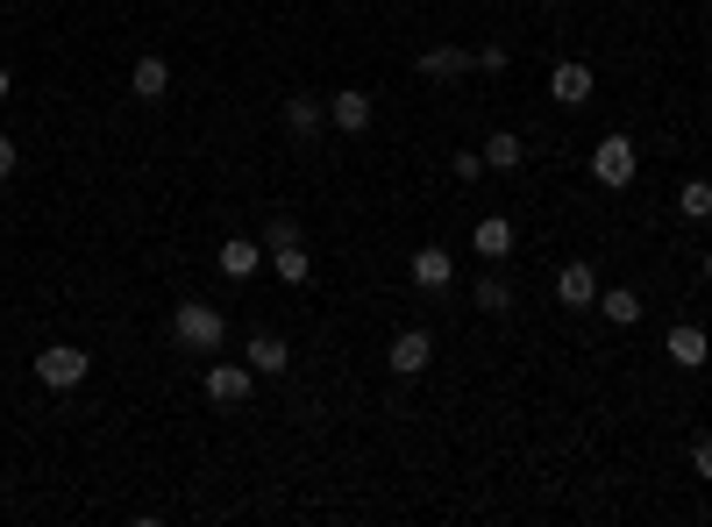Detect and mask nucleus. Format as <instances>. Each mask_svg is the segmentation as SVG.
Segmentation results:
<instances>
[{
    "mask_svg": "<svg viewBox=\"0 0 712 527\" xmlns=\"http://www.w3.org/2000/svg\"><path fill=\"white\" fill-rule=\"evenodd\" d=\"M172 336L186 342L193 356H215L221 342H229V321H221V307H207V299H186V307L172 314Z\"/></svg>",
    "mask_w": 712,
    "mask_h": 527,
    "instance_id": "f257e3e1",
    "label": "nucleus"
},
{
    "mask_svg": "<svg viewBox=\"0 0 712 527\" xmlns=\"http://www.w3.org/2000/svg\"><path fill=\"white\" fill-rule=\"evenodd\" d=\"M86 371H94V356L72 350V342H51V350L36 356V378L51 385V393H72V385H86Z\"/></svg>",
    "mask_w": 712,
    "mask_h": 527,
    "instance_id": "f03ea898",
    "label": "nucleus"
},
{
    "mask_svg": "<svg viewBox=\"0 0 712 527\" xmlns=\"http://www.w3.org/2000/svg\"><path fill=\"white\" fill-rule=\"evenodd\" d=\"M592 178H599V186H634V143H627V135H605V143L592 150Z\"/></svg>",
    "mask_w": 712,
    "mask_h": 527,
    "instance_id": "7ed1b4c3",
    "label": "nucleus"
},
{
    "mask_svg": "<svg viewBox=\"0 0 712 527\" xmlns=\"http://www.w3.org/2000/svg\"><path fill=\"white\" fill-rule=\"evenodd\" d=\"M428 356H435L428 328H399V336H392V350H385V364L399 371V378H420V371H428Z\"/></svg>",
    "mask_w": 712,
    "mask_h": 527,
    "instance_id": "20e7f679",
    "label": "nucleus"
},
{
    "mask_svg": "<svg viewBox=\"0 0 712 527\" xmlns=\"http://www.w3.org/2000/svg\"><path fill=\"white\" fill-rule=\"evenodd\" d=\"M471 65H478L471 51H457V43H435V51L414 57V79H463Z\"/></svg>",
    "mask_w": 712,
    "mask_h": 527,
    "instance_id": "39448f33",
    "label": "nucleus"
},
{
    "mask_svg": "<svg viewBox=\"0 0 712 527\" xmlns=\"http://www.w3.org/2000/svg\"><path fill=\"white\" fill-rule=\"evenodd\" d=\"M592 86H599L592 65H578V57H563V65L549 72V94L563 100V108H584V100H592Z\"/></svg>",
    "mask_w": 712,
    "mask_h": 527,
    "instance_id": "423d86ee",
    "label": "nucleus"
},
{
    "mask_svg": "<svg viewBox=\"0 0 712 527\" xmlns=\"http://www.w3.org/2000/svg\"><path fill=\"white\" fill-rule=\"evenodd\" d=\"M599 293L605 285H599L592 264H563L556 271V299H563V307H599Z\"/></svg>",
    "mask_w": 712,
    "mask_h": 527,
    "instance_id": "0eeeda50",
    "label": "nucleus"
},
{
    "mask_svg": "<svg viewBox=\"0 0 712 527\" xmlns=\"http://www.w3.org/2000/svg\"><path fill=\"white\" fill-rule=\"evenodd\" d=\"M250 385H256L250 364H215V371H207V399H215V406H242V399H250Z\"/></svg>",
    "mask_w": 712,
    "mask_h": 527,
    "instance_id": "6e6552de",
    "label": "nucleus"
},
{
    "mask_svg": "<svg viewBox=\"0 0 712 527\" xmlns=\"http://www.w3.org/2000/svg\"><path fill=\"white\" fill-rule=\"evenodd\" d=\"M242 364H250L256 378H285V364H293V350H285V336H250V350H242Z\"/></svg>",
    "mask_w": 712,
    "mask_h": 527,
    "instance_id": "1a4fd4ad",
    "label": "nucleus"
},
{
    "mask_svg": "<svg viewBox=\"0 0 712 527\" xmlns=\"http://www.w3.org/2000/svg\"><path fill=\"white\" fill-rule=\"evenodd\" d=\"M662 350H670V364H684V371H699L705 356H712V342H705V328H691V321H677L670 336H662Z\"/></svg>",
    "mask_w": 712,
    "mask_h": 527,
    "instance_id": "9d476101",
    "label": "nucleus"
},
{
    "mask_svg": "<svg viewBox=\"0 0 712 527\" xmlns=\"http://www.w3.org/2000/svg\"><path fill=\"white\" fill-rule=\"evenodd\" d=\"M129 94L135 100H164L172 94V65H164V57H135L129 65Z\"/></svg>",
    "mask_w": 712,
    "mask_h": 527,
    "instance_id": "9b49d317",
    "label": "nucleus"
},
{
    "mask_svg": "<svg viewBox=\"0 0 712 527\" xmlns=\"http://www.w3.org/2000/svg\"><path fill=\"white\" fill-rule=\"evenodd\" d=\"M449 278H457V257H449V250H414V285L420 293H449Z\"/></svg>",
    "mask_w": 712,
    "mask_h": 527,
    "instance_id": "f8f14e48",
    "label": "nucleus"
},
{
    "mask_svg": "<svg viewBox=\"0 0 712 527\" xmlns=\"http://www.w3.org/2000/svg\"><path fill=\"white\" fill-rule=\"evenodd\" d=\"M328 122H336L342 135H363V129H371V94H357V86H350V94H336V100H328Z\"/></svg>",
    "mask_w": 712,
    "mask_h": 527,
    "instance_id": "ddd939ff",
    "label": "nucleus"
},
{
    "mask_svg": "<svg viewBox=\"0 0 712 527\" xmlns=\"http://www.w3.org/2000/svg\"><path fill=\"white\" fill-rule=\"evenodd\" d=\"M471 250H478V257H492V264L513 257V221H506V215H484L478 235H471Z\"/></svg>",
    "mask_w": 712,
    "mask_h": 527,
    "instance_id": "4468645a",
    "label": "nucleus"
},
{
    "mask_svg": "<svg viewBox=\"0 0 712 527\" xmlns=\"http://www.w3.org/2000/svg\"><path fill=\"white\" fill-rule=\"evenodd\" d=\"M321 122H328V100H314V94L285 100V129H293V135H321Z\"/></svg>",
    "mask_w": 712,
    "mask_h": 527,
    "instance_id": "2eb2a0df",
    "label": "nucleus"
},
{
    "mask_svg": "<svg viewBox=\"0 0 712 527\" xmlns=\"http://www.w3.org/2000/svg\"><path fill=\"white\" fill-rule=\"evenodd\" d=\"M271 271H278L285 285H307V278H314V257H307V243H278V250H271Z\"/></svg>",
    "mask_w": 712,
    "mask_h": 527,
    "instance_id": "dca6fc26",
    "label": "nucleus"
},
{
    "mask_svg": "<svg viewBox=\"0 0 712 527\" xmlns=\"http://www.w3.org/2000/svg\"><path fill=\"white\" fill-rule=\"evenodd\" d=\"M599 314H605V321H613V328H634V321H642V293H627V285H613V293H599Z\"/></svg>",
    "mask_w": 712,
    "mask_h": 527,
    "instance_id": "f3484780",
    "label": "nucleus"
},
{
    "mask_svg": "<svg viewBox=\"0 0 712 527\" xmlns=\"http://www.w3.org/2000/svg\"><path fill=\"white\" fill-rule=\"evenodd\" d=\"M256 264H264V250H256V243H242V235H235V243H221V271H229V278H256Z\"/></svg>",
    "mask_w": 712,
    "mask_h": 527,
    "instance_id": "a211bd4d",
    "label": "nucleus"
},
{
    "mask_svg": "<svg viewBox=\"0 0 712 527\" xmlns=\"http://www.w3.org/2000/svg\"><path fill=\"white\" fill-rule=\"evenodd\" d=\"M677 215H684V221H705L712 215V186H705V178H684V186H677Z\"/></svg>",
    "mask_w": 712,
    "mask_h": 527,
    "instance_id": "6ab92c4d",
    "label": "nucleus"
},
{
    "mask_svg": "<svg viewBox=\"0 0 712 527\" xmlns=\"http://www.w3.org/2000/svg\"><path fill=\"white\" fill-rule=\"evenodd\" d=\"M484 164H492V172H513V164H521V135H484Z\"/></svg>",
    "mask_w": 712,
    "mask_h": 527,
    "instance_id": "aec40b11",
    "label": "nucleus"
},
{
    "mask_svg": "<svg viewBox=\"0 0 712 527\" xmlns=\"http://www.w3.org/2000/svg\"><path fill=\"white\" fill-rule=\"evenodd\" d=\"M471 307H478V314H506V307H513V285H506V278H478Z\"/></svg>",
    "mask_w": 712,
    "mask_h": 527,
    "instance_id": "412c9836",
    "label": "nucleus"
},
{
    "mask_svg": "<svg viewBox=\"0 0 712 527\" xmlns=\"http://www.w3.org/2000/svg\"><path fill=\"white\" fill-rule=\"evenodd\" d=\"M484 172H492V164H484V150H457V178H471V186H478Z\"/></svg>",
    "mask_w": 712,
    "mask_h": 527,
    "instance_id": "4be33fe9",
    "label": "nucleus"
},
{
    "mask_svg": "<svg viewBox=\"0 0 712 527\" xmlns=\"http://www.w3.org/2000/svg\"><path fill=\"white\" fill-rule=\"evenodd\" d=\"M264 243H271V250H278V243H299V229H293L285 215H271V221H264Z\"/></svg>",
    "mask_w": 712,
    "mask_h": 527,
    "instance_id": "5701e85b",
    "label": "nucleus"
},
{
    "mask_svg": "<svg viewBox=\"0 0 712 527\" xmlns=\"http://www.w3.org/2000/svg\"><path fill=\"white\" fill-rule=\"evenodd\" d=\"M691 463H699V477L712 485V442H699V449H691Z\"/></svg>",
    "mask_w": 712,
    "mask_h": 527,
    "instance_id": "b1692460",
    "label": "nucleus"
},
{
    "mask_svg": "<svg viewBox=\"0 0 712 527\" xmlns=\"http://www.w3.org/2000/svg\"><path fill=\"white\" fill-rule=\"evenodd\" d=\"M0 178H14V135H0Z\"/></svg>",
    "mask_w": 712,
    "mask_h": 527,
    "instance_id": "393cba45",
    "label": "nucleus"
},
{
    "mask_svg": "<svg viewBox=\"0 0 712 527\" xmlns=\"http://www.w3.org/2000/svg\"><path fill=\"white\" fill-rule=\"evenodd\" d=\"M8 94H14V72H8V65H0V100H8Z\"/></svg>",
    "mask_w": 712,
    "mask_h": 527,
    "instance_id": "a878e982",
    "label": "nucleus"
},
{
    "mask_svg": "<svg viewBox=\"0 0 712 527\" xmlns=\"http://www.w3.org/2000/svg\"><path fill=\"white\" fill-rule=\"evenodd\" d=\"M699 271H705V278H712V250H705V264H699Z\"/></svg>",
    "mask_w": 712,
    "mask_h": 527,
    "instance_id": "bb28decb",
    "label": "nucleus"
}]
</instances>
